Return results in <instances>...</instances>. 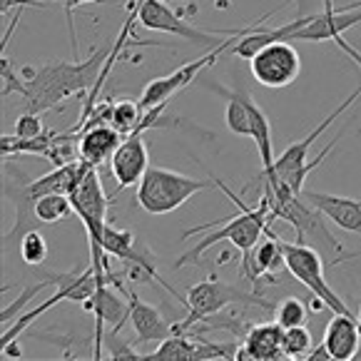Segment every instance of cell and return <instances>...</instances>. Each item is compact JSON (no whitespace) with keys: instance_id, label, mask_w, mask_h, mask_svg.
Returning <instances> with one entry per match:
<instances>
[{"instance_id":"6da1fadb","label":"cell","mask_w":361,"mask_h":361,"mask_svg":"<svg viewBox=\"0 0 361 361\" xmlns=\"http://www.w3.org/2000/svg\"><path fill=\"white\" fill-rule=\"evenodd\" d=\"M107 58H110V48L95 50L87 60H78V63L55 60V63L37 65V68H32V65L23 68L20 78L25 110L48 112L68 97L95 90Z\"/></svg>"},{"instance_id":"7a4b0ae2","label":"cell","mask_w":361,"mask_h":361,"mask_svg":"<svg viewBox=\"0 0 361 361\" xmlns=\"http://www.w3.org/2000/svg\"><path fill=\"white\" fill-rule=\"evenodd\" d=\"M212 182L229 197V200H232L234 204H237L239 214H234V217H229V219H217V222L202 224V227L187 229L185 239L195 237V234H202V232H209V234L200 239L190 252H185V255L175 262V269H182L185 264H200V259H202L204 252L212 250V247L217 245V242H222V239H229V242H232L242 255H247V252L255 250V245L262 239V234L269 229L271 219H274L271 217L269 197H267L264 192H262L259 204H257V207H247V204L242 202V200H239V197L234 195L227 185H222V180L212 177Z\"/></svg>"},{"instance_id":"3957f363","label":"cell","mask_w":361,"mask_h":361,"mask_svg":"<svg viewBox=\"0 0 361 361\" xmlns=\"http://www.w3.org/2000/svg\"><path fill=\"white\" fill-rule=\"evenodd\" d=\"M361 97V85L356 87L354 92H351L349 97L344 100V105H339L336 107L331 115H326L324 117V123L322 125H317V128L312 130V133L307 135L304 140H299V142H294V145H289L287 149H284L279 157H274V165L271 167H267V170H262V175L257 177V180H262L264 185H269V182H284V185L289 187L292 192H297V195H302L304 192V180H307V175L314 170V167H319V162L322 159H326V154L331 152V147H334V142H336V137L331 140L329 145H326L322 152H319V157L317 159H312V162H307L309 159V147H312L314 142H317L322 135H324V130L329 128L331 123H334L336 117H341L346 110H349L351 105H354L356 100Z\"/></svg>"},{"instance_id":"277c9868","label":"cell","mask_w":361,"mask_h":361,"mask_svg":"<svg viewBox=\"0 0 361 361\" xmlns=\"http://www.w3.org/2000/svg\"><path fill=\"white\" fill-rule=\"evenodd\" d=\"M232 304H245V307H259V309H274V304L267 302L264 292H255V289H242L237 284L222 282L217 276H209L202 279L200 284L187 292L185 297V307L187 312L185 322H177L175 324V334H187L195 324H200L204 317L209 314H217L222 309L232 307Z\"/></svg>"},{"instance_id":"5b68a950","label":"cell","mask_w":361,"mask_h":361,"mask_svg":"<svg viewBox=\"0 0 361 361\" xmlns=\"http://www.w3.org/2000/svg\"><path fill=\"white\" fill-rule=\"evenodd\" d=\"M207 187V180L187 177L180 172L165 170V167H149L140 180L135 200L147 214H170Z\"/></svg>"},{"instance_id":"8992f818","label":"cell","mask_w":361,"mask_h":361,"mask_svg":"<svg viewBox=\"0 0 361 361\" xmlns=\"http://www.w3.org/2000/svg\"><path fill=\"white\" fill-rule=\"evenodd\" d=\"M282 252H284V267L292 271L294 279L302 282L314 297L322 299V302L326 304V309H331L334 314H349V317H356V314L344 304V299L336 297L334 289L326 284L324 257L319 255L314 247L299 245V242H284L282 239Z\"/></svg>"},{"instance_id":"52a82bcc","label":"cell","mask_w":361,"mask_h":361,"mask_svg":"<svg viewBox=\"0 0 361 361\" xmlns=\"http://www.w3.org/2000/svg\"><path fill=\"white\" fill-rule=\"evenodd\" d=\"M30 182H32L30 177L16 162H11V157L3 159V197L16 207V224L3 237V252L20 245V239L30 229H35L37 224H43L35 214V195L30 190Z\"/></svg>"},{"instance_id":"ba28073f","label":"cell","mask_w":361,"mask_h":361,"mask_svg":"<svg viewBox=\"0 0 361 361\" xmlns=\"http://www.w3.org/2000/svg\"><path fill=\"white\" fill-rule=\"evenodd\" d=\"M137 20L142 27L147 30H157V32H170V35L185 37L190 43L202 45V48L212 50L219 48L222 43H227L229 37L237 30H227V32H204L200 27L190 25L187 20H182V16H177L170 6H165L162 0H140L137 6Z\"/></svg>"},{"instance_id":"9c48e42d","label":"cell","mask_w":361,"mask_h":361,"mask_svg":"<svg viewBox=\"0 0 361 361\" xmlns=\"http://www.w3.org/2000/svg\"><path fill=\"white\" fill-rule=\"evenodd\" d=\"M250 70L259 85L279 90L292 85L302 73V58L289 40H274L264 45L255 58L250 60Z\"/></svg>"},{"instance_id":"30bf717a","label":"cell","mask_w":361,"mask_h":361,"mask_svg":"<svg viewBox=\"0 0 361 361\" xmlns=\"http://www.w3.org/2000/svg\"><path fill=\"white\" fill-rule=\"evenodd\" d=\"M242 30H237L232 37H229L227 43H222L219 48H212L207 55H202V58L192 60V63L182 65V68H177L172 75H167V78H154L152 82H149L147 87H145L142 97H140V105H142V110H152V107L157 105H165V102H170V97L175 95V92H180L182 87H187L190 82H195L197 75L202 73V70L212 68L214 60L219 58V55H227V48L237 40V35Z\"/></svg>"},{"instance_id":"8fae6325","label":"cell","mask_w":361,"mask_h":361,"mask_svg":"<svg viewBox=\"0 0 361 361\" xmlns=\"http://www.w3.org/2000/svg\"><path fill=\"white\" fill-rule=\"evenodd\" d=\"M149 170V154L147 145H145V133L135 130V133L125 135V140L120 142V147L115 149L110 159V172L117 180V192L125 187L140 185V180L145 177V172Z\"/></svg>"},{"instance_id":"7c38bea8","label":"cell","mask_w":361,"mask_h":361,"mask_svg":"<svg viewBox=\"0 0 361 361\" xmlns=\"http://www.w3.org/2000/svg\"><path fill=\"white\" fill-rule=\"evenodd\" d=\"M284 326L279 322H262V324H252L242 344L234 351L237 361H274L284 359Z\"/></svg>"},{"instance_id":"4fadbf2b","label":"cell","mask_w":361,"mask_h":361,"mask_svg":"<svg viewBox=\"0 0 361 361\" xmlns=\"http://www.w3.org/2000/svg\"><path fill=\"white\" fill-rule=\"evenodd\" d=\"M75 140H78V157L85 159L87 165L100 167L102 162H110L115 149L125 140V135L115 125L97 123V125H85V128L75 135Z\"/></svg>"},{"instance_id":"5bb4252c","label":"cell","mask_w":361,"mask_h":361,"mask_svg":"<svg viewBox=\"0 0 361 361\" xmlns=\"http://www.w3.org/2000/svg\"><path fill=\"white\" fill-rule=\"evenodd\" d=\"M123 294L130 302V322H133L135 334H137V339H135L137 344H159L175 334V324H170L157 307L142 302L135 289H125Z\"/></svg>"},{"instance_id":"9a60e30c","label":"cell","mask_w":361,"mask_h":361,"mask_svg":"<svg viewBox=\"0 0 361 361\" xmlns=\"http://www.w3.org/2000/svg\"><path fill=\"white\" fill-rule=\"evenodd\" d=\"M302 197L309 200L319 212L324 214L326 219H331L339 229L354 232L361 237V200H356V197L329 195V192H312V190H304Z\"/></svg>"},{"instance_id":"2e32d148","label":"cell","mask_w":361,"mask_h":361,"mask_svg":"<svg viewBox=\"0 0 361 361\" xmlns=\"http://www.w3.org/2000/svg\"><path fill=\"white\" fill-rule=\"evenodd\" d=\"M324 349L329 351V359L349 361L361 349V326L359 319L349 314H334L324 329Z\"/></svg>"},{"instance_id":"e0dca14e","label":"cell","mask_w":361,"mask_h":361,"mask_svg":"<svg viewBox=\"0 0 361 361\" xmlns=\"http://www.w3.org/2000/svg\"><path fill=\"white\" fill-rule=\"evenodd\" d=\"M209 90L227 97V128L234 135L252 137V97L247 90H224L219 85H209Z\"/></svg>"},{"instance_id":"ac0fdd59","label":"cell","mask_w":361,"mask_h":361,"mask_svg":"<svg viewBox=\"0 0 361 361\" xmlns=\"http://www.w3.org/2000/svg\"><path fill=\"white\" fill-rule=\"evenodd\" d=\"M252 140L262 157V170L274 165V145H271V125L257 102H252Z\"/></svg>"},{"instance_id":"d6986e66","label":"cell","mask_w":361,"mask_h":361,"mask_svg":"<svg viewBox=\"0 0 361 361\" xmlns=\"http://www.w3.org/2000/svg\"><path fill=\"white\" fill-rule=\"evenodd\" d=\"M70 212H75L70 195H60V192H50L35 200V214L43 224H55L65 219Z\"/></svg>"},{"instance_id":"ffe728a7","label":"cell","mask_w":361,"mask_h":361,"mask_svg":"<svg viewBox=\"0 0 361 361\" xmlns=\"http://www.w3.org/2000/svg\"><path fill=\"white\" fill-rule=\"evenodd\" d=\"M142 115H145L142 105L135 100H117L112 105V125L123 135L135 133L140 128V123H142Z\"/></svg>"},{"instance_id":"44dd1931","label":"cell","mask_w":361,"mask_h":361,"mask_svg":"<svg viewBox=\"0 0 361 361\" xmlns=\"http://www.w3.org/2000/svg\"><path fill=\"white\" fill-rule=\"evenodd\" d=\"M50 284H55L53 274H48L45 279H40V282H35V284H27V287L23 289V294L16 299V302H11L8 307H3V312H0V322H3V329H6V326H11L13 322H16L18 312H20L23 307H27V304H30L32 299L37 297V294L43 292L45 287H50Z\"/></svg>"},{"instance_id":"7402d4cb","label":"cell","mask_w":361,"mask_h":361,"mask_svg":"<svg viewBox=\"0 0 361 361\" xmlns=\"http://www.w3.org/2000/svg\"><path fill=\"white\" fill-rule=\"evenodd\" d=\"M274 319L284 326V329H292V326H307L309 312H307V307H304L302 299L287 297L274 307Z\"/></svg>"},{"instance_id":"603a6c76","label":"cell","mask_w":361,"mask_h":361,"mask_svg":"<svg viewBox=\"0 0 361 361\" xmlns=\"http://www.w3.org/2000/svg\"><path fill=\"white\" fill-rule=\"evenodd\" d=\"M284 356L287 359H299V356L312 354V334H309L307 326H292V329H284Z\"/></svg>"},{"instance_id":"cb8c5ba5","label":"cell","mask_w":361,"mask_h":361,"mask_svg":"<svg viewBox=\"0 0 361 361\" xmlns=\"http://www.w3.org/2000/svg\"><path fill=\"white\" fill-rule=\"evenodd\" d=\"M20 257L25 264H43L45 259H48V242H45V237L37 229H30V232L25 234V237L20 239Z\"/></svg>"},{"instance_id":"d4e9b609","label":"cell","mask_w":361,"mask_h":361,"mask_svg":"<svg viewBox=\"0 0 361 361\" xmlns=\"http://www.w3.org/2000/svg\"><path fill=\"white\" fill-rule=\"evenodd\" d=\"M45 133L43 128V120H40V112H23L20 117L16 120V135L23 140H32V137H40Z\"/></svg>"},{"instance_id":"484cf974","label":"cell","mask_w":361,"mask_h":361,"mask_svg":"<svg viewBox=\"0 0 361 361\" xmlns=\"http://www.w3.org/2000/svg\"><path fill=\"white\" fill-rule=\"evenodd\" d=\"M117 334H120V331H110V334H105V346L110 349L112 359H145V356L140 354L130 341L120 339Z\"/></svg>"},{"instance_id":"4316f807","label":"cell","mask_w":361,"mask_h":361,"mask_svg":"<svg viewBox=\"0 0 361 361\" xmlns=\"http://www.w3.org/2000/svg\"><path fill=\"white\" fill-rule=\"evenodd\" d=\"M85 3H100V0H63L65 6V16H68V25H70V40H73V53L78 55V40H75V25H73V11L78 6H85Z\"/></svg>"},{"instance_id":"83f0119b","label":"cell","mask_w":361,"mask_h":361,"mask_svg":"<svg viewBox=\"0 0 361 361\" xmlns=\"http://www.w3.org/2000/svg\"><path fill=\"white\" fill-rule=\"evenodd\" d=\"M356 319H359V326H361V307H359V314H356Z\"/></svg>"}]
</instances>
